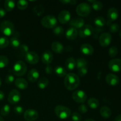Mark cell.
Masks as SVG:
<instances>
[{
  "label": "cell",
  "mask_w": 121,
  "mask_h": 121,
  "mask_svg": "<svg viewBox=\"0 0 121 121\" xmlns=\"http://www.w3.org/2000/svg\"><path fill=\"white\" fill-rule=\"evenodd\" d=\"M65 86L69 91L76 89L80 84V79L79 76L73 73H67L65 76L64 81Z\"/></svg>",
  "instance_id": "obj_1"
},
{
  "label": "cell",
  "mask_w": 121,
  "mask_h": 121,
  "mask_svg": "<svg viewBox=\"0 0 121 121\" xmlns=\"http://www.w3.org/2000/svg\"><path fill=\"white\" fill-rule=\"evenodd\" d=\"M27 70L26 64L22 60H18L14 64L13 68V73L17 76L24 75Z\"/></svg>",
  "instance_id": "obj_2"
},
{
  "label": "cell",
  "mask_w": 121,
  "mask_h": 121,
  "mask_svg": "<svg viewBox=\"0 0 121 121\" xmlns=\"http://www.w3.org/2000/svg\"><path fill=\"white\" fill-rule=\"evenodd\" d=\"M54 112L57 117L61 119H66L70 117L72 113L71 110L66 106L58 105L54 109Z\"/></svg>",
  "instance_id": "obj_3"
},
{
  "label": "cell",
  "mask_w": 121,
  "mask_h": 121,
  "mask_svg": "<svg viewBox=\"0 0 121 121\" xmlns=\"http://www.w3.org/2000/svg\"><path fill=\"white\" fill-rule=\"evenodd\" d=\"M0 30L6 36H11L14 33V26L10 21H4L0 25Z\"/></svg>",
  "instance_id": "obj_4"
},
{
  "label": "cell",
  "mask_w": 121,
  "mask_h": 121,
  "mask_svg": "<svg viewBox=\"0 0 121 121\" xmlns=\"http://www.w3.org/2000/svg\"><path fill=\"white\" fill-rule=\"evenodd\" d=\"M41 24L47 28H54L57 24V20L54 15H47L41 19Z\"/></svg>",
  "instance_id": "obj_5"
},
{
  "label": "cell",
  "mask_w": 121,
  "mask_h": 121,
  "mask_svg": "<svg viewBox=\"0 0 121 121\" xmlns=\"http://www.w3.org/2000/svg\"><path fill=\"white\" fill-rule=\"evenodd\" d=\"M76 13L80 17H86L89 15L91 12V7L89 4L86 2L80 3L77 6Z\"/></svg>",
  "instance_id": "obj_6"
},
{
  "label": "cell",
  "mask_w": 121,
  "mask_h": 121,
  "mask_svg": "<svg viewBox=\"0 0 121 121\" xmlns=\"http://www.w3.org/2000/svg\"><path fill=\"white\" fill-rule=\"evenodd\" d=\"M95 29L91 25L85 24L80 29H79V35L83 39L90 37L94 33Z\"/></svg>",
  "instance_id": "obj_7"
},
{
  "label": "cell",
  "mask_w": 121,
  "mask_h": 121,
  "mask_svg": "<svg viewBox=\"0 0 121 121\" xmlns=\"http://www.w3.org/2000/svg\"><path fill=\"white\" fill-rule=\"evenodd\" d=\"M72 98L75 102L83 104L87 100V95L82 90H76L72 93Z\"/></svg>",
  "instance_id": "obj_8"
},
{
  "label": "cell",
  "mask_w": 121,
  "mask_h": 121,
  "mask_svg": "<svg viewBox=\"0 0 121 121\" xmlns=\"http://www.w3.org/2000/svg\"><path fill=\"white\" fill-rule=\"evenodd\" d=\"M21 99V93L18 90L13 89L8 96V101L9 104L15 105L20 102Z\"/></svg>",
  "instance_id": "obj_9"
},
{
  "label": "cell",
  "mask_w": 121,
  "mask_h": 121,
  "mask_svg": "<svg viewBox=\"0 0 121 121\" xmlns=\"http://www.w3.org/2000/svg\"><path fill=\"white\" fill-rule=\"evenodd\" d=\"M112 41V35L109 33L105 32L100 34L99 37V42L102 47H106L111 44Z\"/></svg>",
  "instance_id": "obj_10"
},
{
  "label": "cell",
  "mask_w": 121,
  "mask_h": 121,
  "mask_svg": "<svg viewBox=\"0 0 121 121\" xmlns=\"http://www.w3.org/2000/svg\"><path fill=\"white\" fill-rule=\"evenodd\" d=\"M38 117L39 113L36 110L33 109H28L24 113V118L27 121H34L37 119Z\"/></svg>",
  "instance_id": "obj_11"
},
{
  "label": "cell",
  "mask_w": 121,
  "mask_h": 121,
  "mask_svg": "<svg viewBox=\"0 0 121 121\" xmlns=\"http://www.w3.org/2000/svg\"><path fill=\"white\" fill-rule=\"evenodd\" d=\"M108 67L109 69L113 72H121V59H112L109 62Z\"/></svg>",
  "instance_id": "obj_12"
},
{
  "label": "cell",
  "mask_w": 121,
  "mask_h": 121,
  "mask_svg": "<svg viewBox=\"0 0 121 121\" xmlns=\"http://www.w3.org/2000/svg\"><path fill=\"white\" fill-rule=\"evenodd\" d=\"M25 59L28 63L35 65L39 61V56L35 52H28L25 56Z\"/></svg>",
  "instance_id": "obj_13"
},
{
  "label": "cell",
  "mask_w": 121,
  "mask_h": 121,
  "mask_svg": "<svg viewBox=\"0 0 121 121\" xmlns=\"http://www.w3.org/2000/svg\"><path fill=\"white\" fill-rule=\"evenodd\" d=\"M71 14L69 11H61L58 15V20L61 24H65L70 21Z\"/></svg>",
  "instance_id": "obj_14"
},
{
  "label": "cell",
  "mask_w": 121,
  "mask_h": 121,
  "mask_svg": "<svg viewBox=\"0 0 121 121\" xmlns=\"http://www.w3.org/2000/svg\"><path fill=\"white\" fill-rule=\"evenodd\" d=\"M106 83L109 85L112 86H115L119 83V78L118 76L113 73H109L107 74L105 78Z\"/></svg>",
  "instance_id": "obj_15"
},
{
  "label": "cell",
  "mask_w": 121,
  "mask_h": 121,
  "mask_svg": "<svg viewBox=\"0 0 121 121\" xmlns=\"http://www.w3.org/2000/svg\"><path fill=\"white\" fill-rule=\"evenodd\" d=\"M70 26L76 29H80L85 25V20L82 18H76L69 21Z\"/></svg>",
  "instance_id": "obj_16"
},
{
  "label": "cell",
  "mask_w": 121,
  "mask_h": 121,
  "mask_svg": "<svg viewBox=\"0 0 121 121\" xmlns=\"http://www.w3.org/2000/svg\"><path fill=\"white\" fill-rule=\"evenodd\" d=\"M53 60V53L49 50H46L44 52L41 56V60L44 64L50 65Z\"/></svg>",
  "instance_id": "obj_17"
},
{
  "label": "cell",
  "mask_w": 121,
  "mask_h": 121,
  "mask_svg": "<svg viewBox=\"0 0 121 121\" xmlns=\"http://www.w3.org/2000/svg\"><path fill=\"white\" fill-rule=\"evenodd\" d=\"M39 76H40V74H39V71L35 69H32L28 71L27 77V79L30 82H35L38 80Z\"/></svg>",
  "instance_id": "obj_18"
},
{
  "label": "cell",
  "mask_w": 121,
  "mask_h": 121,
  "mask_svg": "<svg viewBox=\"0 0 121 121\" xmlns=\"http://www.w3.org/2000/svg\"><path fill=\"white\" fill-rule=\"evenodd\" d=\"M80 52L86 56L92 55L94 52V48L89 44H83L80 46Z\"/></svg>",
  "instance_id": "obj_19"
},
{
  "label": "cell",
  "mask_w": 121,
  "mask_h": 121,
  "mask_svg": "<svg viewBox=\"0 0 121 121\" xmlns=\"http://www.w3.org/2000/svg\"><path fill=\"white\" fill-rule=\"evenodd\" d=\"M13 36L11 37L10 39V41H9V43H10L11 46L12 47L14 48H18L20 46V40L19 39V33L18 32H15L13 33Z\"/></svg>",
  "instance_id": "obj_20"
},
{
  "label": "cell",
  "mask_w": 121,
  "mask_h": 121,
  "mask_svg": "<svg viewBox=\"0 0 121 121\" xmlns=\"http://www.w3.org/2000/svg\"><path fill=\"white\" fill-rule=\"evenodd\" d=\"M79 34L78 30L73 27H70L66 32V37L70 40H75Z\"/></svg>",
  "instance_id": "obj_21"
},
{
  "label": "cell",
  "mask_w": 121,
  "mask_h": 121,
  "mask_svg": "<svg viewBox=\"0 0 121 121\" xmlns=\"http://www.w3.org/2000/svg\"><path fill=\"white\" fill-rule=\"evenodd\" d=\"M107 16L109 20L111 21L117 20L119 16V13L118 9L115 7H111L108 9L107 13Z\"/></svg>",
  "instance_id": "obj_22"
},
{
  "label": "cell",
  "mask_w": 121,
  "mask_h": 121,
  "mask_svg": "<svg viewBox=\"0 0 121 121\" xmlns=\"http://www.w3.org/2000/svg\"><path fill=\"white\" fill-rule=\"evenodd\" d=\"M15 85L19 89L24 90L28 87V82L24 78H19L15 80Z\"/></svg>",
  "instance_id": "obj_23"
},
{
  "label": "cell",
  "mask_w": 121,
  "mask_h": 121,
  "mask_svg": "<svg viewBox=\"0 0 121 121\" xmlns=\"http://www.w3.org/2000/svg\"><path fill=\"white\" fill-rule=\"evenodd\" d=\"M52 48L54 52L57 54H61L64 51V47L61 43L54 41L52 44Z\"/></svg>",
  "instance_id": "obj_24"
},
{
  "label": "cell",
  "mask_w": 121,
  "mask_h": 121,
  "mask_svg": "<svg viewBox=\"0 0 121 121\" xmlns=\"http://www.w3.org/2000/svg\"><path fill=\"white\" fill-rule=\"evenodd\" d=\"M65 67L68 70H73L76 67V61L73 57H69L65 62Z\"/></svg>",
  "instance_id": "obj_25"
},
{
  "label": "cell",
  "mask_w": 121,
  "mask_h": 121,
  "mask_svg": "<svg viewBox=\"0 0 121 121\" xmlns=\"http://www.w3.org/2000/svg\"><path fill=\"white\" fill-rule=\"evenodd\" d=\"M100 114L102 116V117L107 119L111 117V115H112V112L111 110L108 106H104L100 108Z\"/></svg>",
  "instance_id": "obj_26"
},
{
  "label": "cell",
  "mask_w": 121,
  "mask_h": 121,
  "mask_svg": "<svg viewBox=\"0 0 121 121\" xmlns=\"http://www.w3.org/2000/svg\"><path fill=\"white\" fill-rule=\"evenodd\" d=\"M94 23L95 24L96 28L103 29V27L106 24V21L104 18L102 17H98L94 20Z\"/></svg>",
  "instance_id": "obj_27"
},
{
  "label": "cell",
  "mask_w": 121,
  "mask_h": 121,
  "mask_svg": "<svg viewBox=\"0 0 121 121\" xmlns=\"http://www.w3.org/2000/svg\"><path fill=\"white\" fill-rule=\"evenodd\" d=\"M88 106L92 109H96L99 106V101L95 98H91L87 100Z\"/></svg>",
  "instance_id": "obj_28"
},
{
  "label": "cell",
  "mask_w": 121,
  "mask_h": 121,
  "mask_svg": "<svg viewBox=\"0 0 121 121\" xmlns=\"http://www.w3.org/2000/svg\"><path fill=\"white\" fill-rule=\"evenodd\" d=\"M54 72L59 77H64L67 75V70L61 66H57L54 69Z\"/></svg>",
  "instance_id": "obj_29"
},
{
  "label": "cell",
  "mask_w": 121,
  "mask_h": 121,
  "mask_svg": "<svg viewBox=\"0 0 121 121\" xmlns=\"http://www.w3.org/2000/svg\"><path fill=\"white\" fill-rule=\"evenodd\" d=\"M48 85V80L46 77H42L38 80L37 85L41 89H44L47 87Z\"/></svg>",
  "instance_id": "obj_30"
},
{
  "label": "cell",
  "mask_w": 121,
  "mask_h": 121,
  "mask_svg": "<svg viewBox=\"0 0 121 121\" xmlns=\"http://www.w3.org/2000/svg\"><path fill=\"white\" fill-rule=\"evenodd\" d=\"M33 12L35 15L40 17L44 13V8L41 5H37L33 8Z\"/></svg>",
  "instance_id": "obj_31"
},
{
  "label": "cell",
  "mask_w": 121,
  "mask_h": 121,
  "mask_svg": "<svg viewBox=\"0 0 121 121\" xmlns=\"http://www.w3.org/2000/svg\"><path fill=\"white\" fill-rule=\"evenodd\" d=\"M15 5V2L13 0H6L4 2L5 9L7 11H11L13 10Z\"/></svg>",
  "instance_id": "obj_32"
},
{
  "label": "cell",
  "mask_w": 121,
  "mask_h": 121,
  "mask_svg": "<svg viewBox=\"0 0 121 121\" xmlns=\"http://www.w3.org/2000/svg\"><path fill=\"white\" fill-rule=\"evenodd\" d=\"M87 66V61L86 59L83 58H79L76 61V67L78 69L83 68V67H86Z\"/></svg>",
  "instance_id": "obj_33"
},
{
  "label": "cell",
  "mask_w": 121,
  "mask_h": 121,
  "mask_svg": "<svg viewBox=\"0 0 121 121\" xmlns=\"http://www.w3.org/2000/svg\"><path fill=\"white\" fill-rule=\"evenodd\" d=\"M17 5L18 8L21 10H24V9H26L28 5V2L27 1H25V0H20L18 1L17 3Z\"/></svg>",
  "instance_id": "obj_34"
},
{
  "label": "cell",
  "mask_w": 121,
  "mask_h": 121,
  "mask_svg": "<svg viewBox=\"0 0 121 121\" xmlns=\"http://www.w3.org/2000/svg\"><path fill=\"white\" fill-rule=\"evenodd\" d=\"M9 60L5 56H0V69L5 67L8 65Z\"/></svg>",
  "instance_id": "obj_35"
},
{
  "label": "cell",
  "mask_w": 121,
  "mask_h": 121,
  "mask_svg": "<svg viewBox=\"0 0 121 121\" xmlns=\"http://www.w3.org/2000/svg\"><path fill=\"white\" fill-rule=\"evenodd\" d=\"M9 41L6 37H0V48H6L8 46Z\"/></svg>",
  "instance_id": "obj_36"
},
{
  "label": "cell",
  "mask_w": 121,
  "mask_h": 121,
  "mask_svg": "<svg viewBox=\"0 0 121 121\" xmlns=\"http://www.w3.org/2000/svg\"><path fill=\"white\" fill-rule=\"evenodd\" d=\"M10 112V106L8 105H5L4 106L1 108L0 110V113L2 116L6 117L8 115Z\"/></svg>",
  "instance_id": "obj_37"
},
{
  "label": "cell",
  "mask_w": 121,
  "mask_h": 121,
  "mask_svg": "<svg viewBox=\"0 0 121 121\" xmlns=\"http://www.w3.org/2000/svg\"><path fill=\"white\" fill-rule=\"evenodd\" d=\"M92 7L95 11H100L102 9L104 5L100 1L95 0L94 2L92 4Z\"/></svg>",
  "instance_id": "obj_38"
},
{
  "label": "cell",
  "mask_w": 121,
  "mask_h": 121,
  "mask_svg": "<svg viewBox=\"0 0 121 121\" xmlns=\"http://www.w3.org/2000/svg\"><path fill=\"white\" fill-rule=\"evenodd\" d=\"M109 56L111 57H115L118 53V49L116 46H112L109 49Z\"/></svg>",
  "instance_id": "obj_39"
},
{
  "label": "cell",
  "mask_w": 121,
  "mask_h": 121,
  "mask_svg": "<svg viewBox=\"0 0 121 121\" xmlns=\"http://www.w3.org/2000/svg\"><path fill=\"white\" fill-rule=\"evenodd\" d=\"M20 48V53L21 56H24L26 54L29 52V48H28V46L26 44H22L19 47Z\"/></svg>",
  "instance_id": "obj_40"
},
{
  "label": "cell",
  "mask_w": 121,
  "mask_h": 121,
  "mask_svg": "<svg viewBox=\"0 0 121 121\" xmlns=\"http://www.w3.org/2000/svg\"><path fill=\"white\" fill-rule=\"evenodd\" d=\"M53 33L55 35L61 36L64 33V29L61 26H56L53 29Z\"/></svg>",
  "instance_id": "obj_41"
},
{
  "label": "cell",
  "mask_w": 121,
  "mask_h": 121,
  "mask_svg": "<svg viewBox=\"0 0 121 121\" xmlns=\"http://www.w3.org/2000/svg\"><path fill=\"white\" fill-rule=\"evenodd\" d=\"M120 26L118 23H112V24L109 26V30L111 33H116L119 30Z\"/></svg>",
  "instance_id": "obj_42"
},
{
  "label": "cell",
  "mask_w": 121,
  "mask_h": 121,
  "mask_svg": "<svg viewBox=\"0 0 121 121\" xmlns=\"http://www.w3.org/2000/svg\"><path fill=\"white\" fill-rule=\"evenodd\" d=\"M72 119L73 121H80L82 120V116L78 112H73L71 114Z\"/></svg>",
  "instance_id": "obj_43"
},
{
  "label": "cell",
  "mask_w": 121,
  "mask_h": 121,
  "mask_svg": "<svg viewBox=\"0 0 121 121\" xmlns=\"http://www.w3.org/2000/svg\"><path fill=\"white\" fill-rule=\"evenodd\" d=\"M78 110H79L80 113L84 114V113H86L88 111V108L85 104H81L80 105H79V108H78Z\"/></svg>",
  "instance_id": "obj_44"
},
{
  "label": "cell",
  "mask_w": 121,
  "mask_h": 121,
  "mask_svg": "<svg viewBox=\"0 0 121 121\" xmlns=\"http://www.w3.org/2000/svg\"><path fill=\"white\" fill-rule=\"evenodd\" d=\"M14 112L16 115H21L24 112V108L21 106H16L14 108Z\"/></svg>",
  "instance_id": "obj_45"
},
{
  "label": "cell",
  "mask_w": 121,
  "mask_h": 121,
  "mask_svg": "<svg viewBox=\"0 0 121 121\" xmlns=\"http://www.w3.org/2000/svg\"><path fill=\"white\" fill-rule=\"evenodd\" d=\"M14 81V77L12 74H8L6 76L5 82L7 84H11Z\"/></svg>",
  "instance_id": "obj_46"
},
{
  "label": "cell",
  "mask_w": 121,
  "mask_h": 121,
  "mask_svg": "<svg viewBox=\"0 0 121 121\" xmlns=\"http://www.w3.org/2000/svg\"><path fill=\"white\" fill-rule=\"evenodd\" d=\"M87 73V68L86 67H83V68L78 69V74L80 76H85Z\"/></svg>",
  "instance_id": "obj_47"
},
{
  "label": "cell",
  "mask_w": 121,
  "mask_h": 121,
  "mask_svg": "<svg viewBox=\"0 0 121 121\" xmlns=\"http://www.w3.org/2000/svg\"><path fill=\"white\" fill-rule=\"evenodd\" d=\"M53 67L51 65H46V67H45V72H46L47 74H50L53 73Z\"/></svg>",
  "instance_id": "obj_48"
},
{
  "label": "cell",
  "mask_w": 121,
  "mask_h": 121,
  "mask_svg": "<svg viewBox=\"0 0 121 121\" xmlns=\"http://www.w3.org/2000/svg\"><path fill=\"white\" fill-rule=\"evenodd\" d=\"M61 3L63 4H70L71 5H74L77 3V1L75 0H62V1H60Z\"/></svg>",
  "instance_id": "obj_49"
},
{
  "label": "cell",
  "mask_w": 121,
  "mask_h": 121,
  "mask_svg": "<svg viewBox=\"0 0 121 121\" xmlns=\"http://www.w3.org/2000/svg\"><path fill=\"white\" fill-rule=\"evenodd\" d=\"M6 11L4 9L2 8H0V18L4 17L5 15Z\"/></svg>",
  "instance_id": "obj_50"
},
{
  "label": "cell",
  "mask_w": 121,
  "mask_h": 121,
  "mask_svg": "<svg viewBox=\"0 0 121 121\" xmlns=\"http://www.w3.org/2000/svg\"><path fill=\"white\" fill-rule=\"evenodd\" d=\"M4 93L2 91H0V100H2L4 99Z\"/></svg>",
  "instance_id": "obj_51"
},
{
  "label": "cell",
  "mask_w": 121,
  "mask_h": 121,
  "mask_svg": "<svg viewBox=\"0 0 121 121\" xmlns=\"http://www.w3.org/2000/svg\"><path fill=\"white\" fill-rule=\"evenodd\" d=\"M113 121H121V114L117 116Z\"/></svg>",
  "instance_id": "obj_52"
},
{
  "label": "cell",
  "mask_w": 121,
  "mask_h": 121,
  "mask_svg": "<svg viewBox=\"0 0 121 121\" xmlns=\"http://www.w3.org/2000/svg\"><path fill=\"white\" fill-rule=\"evenodd\" d=\"M85 121H95L93 119H86V120H85Z\"/></svg>",
  "instance_id": "obj_53"
},
{
  "label": "cell",
  "mask_w": 121,
  "mask_h": 121,
  "mask_svg": "<svg viewBox=\"0 0 121 121\" xmlns=\"http://www.w3.org/2000/svg\"><path fill=\"white\" fill-rule=\"evenodd\" d=\"M119 37L121 38V29L119 30Z\"/></svg>",
  "instance_id": "obj_54"
},
{
  "label": "cell",
  "mask_w": 121,
  "mask_h": 121,
  "mask_svg": "<svg viewBox=\"0 0 121 121\" xmlns=\"http://www.w3.org/2000/svg\"><path fill=\"white\" fill-rule=\"evenodd\" d=\"M0 121H4V120L3 118H2L1 116H0Z\"/></svg>",
  "instance_id": "obj_55"
},
{
  "label": "cell",
  "mask_w": 121,
  "mask_h": 121,
  "mask_svg": "<svg viewBox=\"0 0 121 121\" xmlns=\"http://www.w3.org/2000/svg\"><path fill=\"white\" fill-rule=\"evenodd\" d=\"M95 1V0H92V1H90V0H88V2H91V3H93V2H94Z\"/></svg>",
  "instance_id": "obj_56"
},
{
  "label": "cell",
  "mask_w": 121,
  "mask_h": 121,
  "mask_svg": "<svg viewBox=\"0 0 121 121\" xmlns=\"http://www.w3.org/2000/svg\"><path fill=\"white\" fill-rule=\"evenodd\" d=\"M1 78H0V86H1Z\"/></svg>",
  "instance_id": "obj_57"
}]
</instances>
